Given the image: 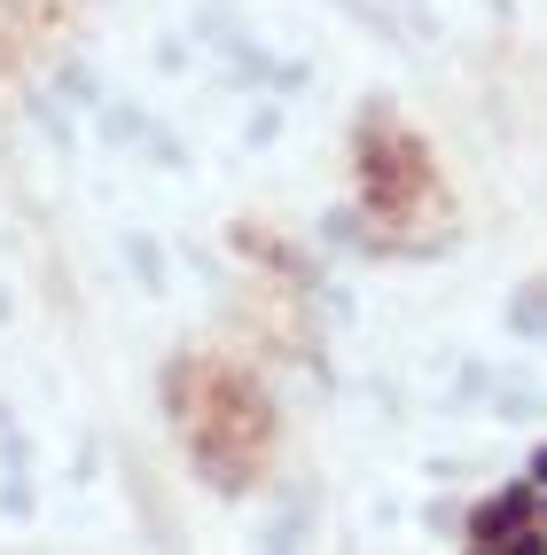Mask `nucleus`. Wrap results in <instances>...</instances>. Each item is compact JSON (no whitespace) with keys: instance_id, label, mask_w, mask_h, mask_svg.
Listing matches in <instances>:
<instances>
[{"instance_id":"nucleus-1","label":"nucleus","mask_w":547,"mask_h":555,"mask_svg":"<svg viewBox=\"0 0 547 555\" xmlns=\"http://www.w3.org/2000/svg\"><path fill=\"white\" fill-rule=\"evenodd\" d=\"M172 415H180V438H188L196 469L219 477L227 493H243L250 477L266 469V454H274V406L227 360L172 367Z\"/></svg>"}]
</instances>
